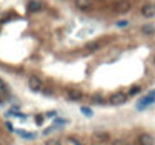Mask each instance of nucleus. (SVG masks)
<instances>
[{"label": "nucleus", "mask_w": 155, "mask_h": 145, "mask_svg": "<svg viewBox=\"0 0 155 145\" xmlns=\"http://www.w3.org/2000/svg\"><path fill=\"white\" fill-rule=\"evenodd\" d=\"M152 103H155V90H150L147 95H142V98L137 102V110L138 112L147 110Z\"/></svg>", "instance_id": "nucleus-1"}, {"label": "nucleus", "mask_w": 155, "mask_h": 145, "mask_svg": "<svg viewBox=\"0 0 155 145\" xmlns=\"http://www.w3.org/2000/svg\"><path fill=\"white\" fill-rule=\"evenodd\" d=\"M129 94H125V92H117V94L110 95V98H108V103L110 105H123L127 100H129Z\"/></svg>", "instance_id": "nucleus-2"}, {"label": "nucleus", "mask_w": 155, "mask_h": 145, "mask_svg": "<svg viewBox=\"0 0 155 145\" xmlns=\"http://www.w3.org/2000/svg\"><path fill=\"white\" fill-rule=\"evenodd\" d=\"M29 88L32 92H37V94L43 90V82L40 80V77H35V75L30 77L29 79Z\"/></svg>", "instance_id": "nucleus-3"}, {"label": "nucleus", "mask_w": 155, "mask_h": 145, "mask_svg": "<svg viewBox=\"0 0 155 145\" xmlns=\"http://www.w3.org/2000/svg\"><path fill=\"white\" fill-rule=\"evenodd\" d=\"M130 8H132V4H130L129 0H119L113 5V12H117V14H125Z\"/></svg>", "instance_id": "nucleus-4"}, {"label": "nucleus", "mask_w": 155, "mask_h": 145, "mask_svg": "<svg viewBox=\"0 0 155 145\" xmlns=\"http://www.w3.org/2000/svg\"><path fill=\"white\" fill-rule=\"evenodd\" d=\"M140 15H142V17H145V18L155 17V4H145V5H142Z\"/></svg>", "instance_id": "nucleus-5"}, {"label": "nucleus", "mask_w": 155, "mask_h": 145, "mask_svg": "<svg viewBox=\"0 0 155 145\" xmlns=\"http://www.w3.org/2000/svg\"><path fill=\"white\" fill-rule=\"evenodd\" d=\"M43 10V4L40 2V0H32V2H29V5H27V12L29 14H39V12Z\"/></svg>", "instance_id": "nucleus-6"}, {"label": "nucleus", "mask_w": 155, "mask_h": 145, "mask_svg": "<svg viewBox=\"0 0 155 145\" xmlns=\"http://www.w3.org/2000/svg\"><path fill=\"white\" fill-rule=\"evenodd\" d=\"M65 94H67V98H69L70 102H80L83 97V94L80 90H77V88H69Z\"/></svg>", "instance_id": "nucleus-7"}, {"label": "nucleus", "mask_w": 155, "mask_h": 145, "mask_svg": "<svg viewBox=\"0 0 155 145\" xmlns=\"http://www.w3.org/2000/svg\"><path fill=\"white\" fill-rule=\"evenodd\" d=\"M137 143L138 145H153L155 143V138L152 137L150 134H140L137 138Z\"/></svg>", "instance_id": "nucleus-8"}, {"label": "nucleus", "mask_w": 155, "mask_h": 145, "mask_svg": "<svg viewBox=\"0 0 155 145\" xmlns=\"http://www.w3.org/2000/svg\"><path fill=\"white\" fill-rule=\"evenodd\" d=\"M73 4H75V7L80 8V10H88L92 2L90 0H73Z\"/></svg>", "instance_id": "nucleus-9"}, {"label": "nucleus", "mask_w": 155, "mask_h": 145, "mask_svg": "<svg viewBox=\"0 0 155 145\" xmlns=\"http://www.w3.org/2000/svg\"><path fill=\"white\" fill-rule=\"evenodd\" d=\"M90 102H92V105H104L105 103V98L102 94H94L90 97Z\"/></svg>", "instance_id": "nucleus-10"}, {"label": "nucleus", "mask_w": 155, "mask_h": 145, "mask_svg": "<svg viewBox=\"0 0 155 145\" xmlns=\"http://www.w3.org/2000/svg\"><path fill=\"white\" fill-rule=\"evenodd\" d=\"M18 134V137L20 138H25V140H33V138L37 137L35 134H32V132H27V130H15Z\"/></svg>", "instance_id": "nucleus-11"}, {"label": "nucleus", "mask_w": 155, "mask_h": 145, "mask_svg": "<svg viewBox=\"0 0 155 145\" xmlns=\"http://www.w3.org/2000/svg\"><path fill=\"white\" fill-rule=\"evenodd\" d=\"M94 138H95L97 142H105V140H108V134H107V132L95 130V132H94Z\"/></svg>", "instance_id": "nucleus-12"}, {"label": "nucleus", "mask_w": 155, "mask_h": 145, "mask_svg": "<svg viewBox=\"0 0 155 145\" xmlns=\"http://www.w3.org/2000/svg\"><path fill=\"white\" fill-rule=\"evenodd\" d=\"M140 32L144 33V35H153V33H155V27L152 25V23H147V25H142Z\"/></svg>", "instance_id": "nucleus-13"}, {"label": "nucleus", "mask_w": 155, "mask_h": 145, "mask_svg": "<svg viewBox=\"0 0 155 145\" xmlns=\"http://www.w3.org/2000/svg\"><path fill=\"white\" fill-rule=\"evenodd\" d=\"M5 117H15V119H22V120H25L27 119V115H23V113H20V112H17V110H7L5 112Z\"/></svg>", "instance_id": "nucleus-14"}, {"label": "nucleus", "mask_w": 155, "mask_h": 145, "mask_svg": "<svg viewBox=\"0 0 155 145\" xmlns=\"http://www.w3.org/2000/svg\"><path fill=\"white\" fill-rule=\"evenodd\" d=\"M80 112H82V115L83 117H94V110L90 109V107H87V105H83V107H80Z\"/></svg>", "instance_id": "nucleus-15"}, {"label": "nucleus", "mask_w": 155, "mask_h": 145, "mask_svg": "<svg viewBox=\"0 0 155 145\" xmlns=\"http://www.w3.org/2000/svg\"><path fill=\"white\" fill-rule=\"evenodd\" d=\"M140 92H142V88L138 87V85H134V87L129 88V92H127V94H129V97H135V95H138Z\"/></svg>", "instance_id": "nucleus-16"}, {"label": "nucleus", "mask_w": 155, "mask_h": 145, "mask_svg": "<svg viewBox=\"0 0 155 145\" xmlns=\"http://www.w3.org/2000/svg\"><path fill=\"white\" fill-rule=\"evenodd\" d=\"M65 123H67L65 119H57V117L54 119V127H64Z\"/></svg>", "instance_id": "nucleus-17"}, {"label": "nucleus", "mask_w": 155, "mask_h": 145, "mask_svg": "<svg viewBox=\"0 0 155 145\" xmlns=\"http://www.w3.org/2000/svg\"><path fill=\"white\" fill-rule=\"evenodd\" d=\"M98 47H100V44H98V42H90V44H87V50H90V52L97 50Z\"/></svg>", "instance_id": "nucleus-18"}, {"label": "nucleus", "mask_w": 155, "mask_h": 145, "mask_svg": "<svg viewBox=\"0 0 155 145\" xmlns=\"http://www.w3.org/2000/svg\"><path fill=\"white\" fill-rule=\"evenodd\" d=\"M115 25L119 27V29H123V27H129V20H119V22H115Z\"/></svg>", "instance_id": "nucleus-19"}, {"label": "nucleus", "mask_w": 155, "mask_h": 145, "mask_svg": "<svg viewBox=\"0 0 155 145\" xmlns=\"http://www.w3.org/2000/svg\"><path fill=\"white\" fill-rule=\"evenodd\" d=\"M43 120H45V115H35V123L37 125H43Z\"/></svg>", "instance_id": "nucleus-20"}, {"label": "nucleus", "mask_w": 155, "mask_h": 145, "mask_svg": "<svg viewBox=\"0 0 155 145\" xmlns=\"http://www.w3.org/2000/svg\"><path fill=\"white\" fill-rule=\"evenodd\" d=\"M110 145H129V142H125V140H122V138H117V140H113Z\"/></svg>", "instance_id": "nucleus-21"}, {"label": "nucleus", "mask_w": 155, "mask_h": 145, "mask_svg": "<svg viewBox=\"0 0 155 145\" xmlns=\"http://www.w3.org/2000/svg\"><path fill=\"white\" fill-rule=\"evenodd\" d=\"M69 142H70L72 145H83L82 142L79 140V138H73V137H69Z\"/></svg>", "instance_id": "nucleus-22"}, {"label": "nucleus", "mask_w": 155, "mask_h": 145, "mask_svg": "<svg viewBox=\"0 0 155 145\" xmlns=\"http://www.w3.org/2000/svg\"><path fill=\"white\" fill-rule=\"evenodd\" d=\"M55 130H57V127H48V128H45L42 134H43V135H50L52 132H55Z\"/></svg>", "instance_id": "nucleus-23"}, {"label": "nucleus", "mask_w": 155, "mask_h": 145, "mask_svg": "<svg viewBox=\"0 0 155 145\" xmlns=\"http://www.w3.org/2000/svg\"><path fill=\"white\" fill-rule=\"evenodd\" d=\"M45 117H47V119H55V117H57V112H55V110H50V112L45 113Z\"/></svg>", "instance_id": "nucleus-24"}, {"label": "nucleus", "mask_w": 155, "mask_h": 145, "mask_svg": "<svg viewBox=\"0 0 155 145\" xmlns=\"http://www.w3.org/2000/svg\"><path fill=\"white\" fill-rule=\"evenodd\" d=\"M45 145H62V143H60V140H57V138H52V140H48Z\"/></svg>", "instance_id": "nucleus-25"}, {"label": "nucleus", "mask_w": 155, "mask_h": 145, "mask_svg": "<svg viewBox=\"0 0 155 145\" xmlns=\"http://www.w3.org/2000/svg\"><path fill=\"white\" fill-rule=\"evenodd\" d=\"M42 94L45 95V97H50V95L54 94V92H52V88H43V90H42Z\"/></svg>", "instance_id": "nucleus-26"}, {"label": "nucleus", "mask_w": 155, "mask_h": 145, "mask_svg": "<svg viewBox=\"0 0 155 145\" xmlns=\"http://www.w3.org/2000/svg\"><path fill=\"white\" fill-rule=\"evenodd\" d=\"M5 128H7V130H8V132H10V134H12V132H15V128H14V125H12V123H10V122H7V123H5Z\"/></svg>", "instance_id": "nucleus-27"}, {"label": "nucleus", "mask_w": 155, "mask_h": 145, "mask_svg": "<svg viewBox=\"0 0 155 145\" xmlns=\"http://www.w3.org/2000/svg\"><path fill=\"white\" fill-rule=\"evenodd\" d=\"M0 90H7V85L4 84V80L0 79Z\"/></svg>", "instance_id": "nucleus-28"}]
</instances>
